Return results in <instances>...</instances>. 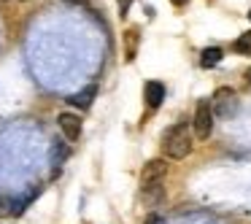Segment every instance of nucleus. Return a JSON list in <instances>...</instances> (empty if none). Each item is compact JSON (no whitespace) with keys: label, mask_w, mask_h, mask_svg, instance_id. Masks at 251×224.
<instances>
[{"label":"nucleus","mask_w":251,"mask_h":224,"mask_svg":"<svg viewBox=\"0 0 251 224\" xmlns=\"http://www.w3.org/2000/svg\"><path fill=\"white\" fill-rule=\"evenodd\" d=\"M162 100H165V84L149 81L146 84V103H149V108H157Z\"/></svg>","instance_id":"7"},{"label":"nucleus","mask_w":251,"mask_h":224,"mask_svg":"<svg viewBox=\"0 0 251 224\" xmlns=\"http://www.w3.org/2000/svg\"><path fill=\"white\" fill-rule=\"evenodd\" d=\"M170 3H173V6H178V8H181V6H184V3H186V0H170Z\"/></svg>","instance_id":"16"},{"label":"nucleus","mask_w":251,"mask_h":224,"mask_svg":"<svg viewBox=\"0 0 251 224\" xmlns=\"http://www.w3.org/2000/svg\"><path fill=\"white\" fill-rule=\"evenodd\" d=\"M222 57H224V51H222V49H216V46H211V49L202 51L200 65H202V68H216L219 62H222Z\"/></svg>","instance_id":"9"},{"label":"nucleus","mask_w":251,"mask_h":224,"mask_svg":"<svg viewBox=\"0 0 251 224\" xmlns=\"http://www.w3.org/2000/svg\"><path fill=\"white\" fill-rule=\"evenodd\" d=\"M162 151L170 159H184L192 151V130L186 122H178L162 132Z\"/></svg>","instance_id":"2"},{"label":"nucleus","mask_w":251,"mask_h":224,"mask_svg":"<svg viewBox=\"0 0 251 224\" xmlns=\"http://www.w3.org/2000/svg\"><path fill=\"white\" fill-rule=\"evenodd\" d=\"M138 41H141V33H138L135 27H130V30L125 33V60H127V62L135 60V54H138Z\"/></svg>","instance_id":"8"},{"label":"nucleus","mask_w":251,"mask_h":224,"mask_svg":"<svg viewBox=\"0 0 251 224\" xmlns=\"http://www.w3.org/2000/svg\"><path fill=\"white\" fill-rule=\"evenodd\" d=\"M165 175H168V165L165 159H151L143 165L141 173V195L149 205H157L165 197Z\"/></svg>","instance_id":"1"},{"label":"nucleus","mask_w":251,"mask_h":224,"mask_svg":"<svg viewBox=\"0 0 251 224\" xmlns=\"http://www.w3.org/2000/svg\"><path fill=\"white\" fill-rule=\"evenodd\" d=\"M232 51H238V54L251 57V30H249V33H243V35H238V38H235Z\"/></svg>","instance_id":"10"},{"label":"nucleus","mask_w":251,"mask_h":224,"mask_svg":"<svg viewBox=\"0 0 251 224\" xmlns=\"http://www.w3.org/2000/svg\"><path fill=\"white\" fill-rule=\"evenodd\" d=\"M192 127H195V138H200V141H205V138L213 132L211 100H200V103H197V108H195V122H192Z\"/></svg>","instance_id":"3"},{"label":"nucleus","mask_w":251,"mask_h":224,"mask_svg":"<svg viewBox=\"0 0 251 224\" xmlns=\"http://www.w3.org/2000/svg\"><path fill=\"white\" fill-rule=\"evenodd\" d=\"M211 111L219 116H232L235 111H238V92L229 89V87L216 89V95H213V100H211Z\"/></svg>","instance_id":"4"},{"label":"nucleus","mask_w":251,"mask_h":224,"mask_svg":"<svg viewBox=\"0 0 251 224\" xmlns=\"http://www.w3.org/2000/svg\"><path fill=\"white\" fill-rule=\"evenodd\" d=\"M246 81H249V87H251V68L246 71Z\"/></svg>","instance_id":"17"},{"label":"nucleus","mask_w":251,"mask_h":224,"mask_svg":"<svg viewBox=\"0 0 251 224\" xmlns=\"http://www.w3.org/2000/svg\"><path fill=\"white\" fill-rule=\"evenodd\" d=\"M130 3H132V0H119V14H122V17L130 11Z\"/></svg>","instance_id":"13"},{"label":"nucleus","mask_w":251,"mask_h":224,"mask_svg":"<svg viewBox=\"0 0 251 224\" xmlns=\"http://www.w3.org/2000/svg\"><path fill=\"white\" fill-rule=\"evenodd\" d=\"M146 224H165V222H162L159 216H149V219H146Z\"/></svg>","instance_id":"14"},{"label":"nucleus","mask_w":251,"mask_h":224,"mask_svg":"<svg viewBox=\"0 0 251 224\" xmlns=\"http://www.w3.org/2000/svg\"><path fill=\"white\" fill-rule=\"evenodd\" d=\"M57 124H60V130L65 132L68 141H76V138L81 135V119H78L76 114H60L57 116Z\"/></svg>","instance_id":"5"},{"label":"nucleus","mask_w":251,"mask_h":224,"mask_svg":"<svg viewBox=\"0 0 251 224\" xmlns=\"http://www.w3.org/2000/svg\"><path fill=\"white\" fill-rule=\"evenodd\" d=\"M249 17H251V11H249Z\"/></svg>","instance_id":"18"},{"label":"nucleus","mask_w":251,"mask_h":224,"mask_svg":"<svg viewBox=\"0 0 251 224\" xmlns=\"http://www.w3.org/2000/svg\"><path fill=\"white\" fill-rule=\"evenodd\" d=\"M95 95H98V87H95V84H89V87H84L81 92H76V95H71V98H68V103L73 105V108H89V105H92V100H95Z\"/></svg>","instance_id":"6"},{"label":"nucleus","mask_w":251,"mask_h":224,"mask_svg":"<svg viewBox=\"0 0 251 224\" xmlns=\"http://www.w3.org/2000/svg\"><path fill=\"white\" fill-rule=\"evenodd\" d=\"M51 157H54V165H62V159L68 157V146H65V143H54V149H51Z\"/></svg>","instance_id":"11"},{"label":"nucleus","mask_w":251,"mask_h":224,"mask_svg":"<svg viewBox=\"0 0 251 224\" xmlns=\"http://www.w3.org/2000/svg\"><path fill=\"white\" fill-rule=\"evenodd\" d=\"M8 211H11V200L6 195H0V216H6Z\"/></svg>","instance_id":"12"},{"label":"nucleus","mask_w":251,"mask_h":224,"mask_svg":"<svg viewBox=\"0 0 251 224\" xmlns=\"http://www.w3.org/2000/svg\"><path fill=\"white\" fill-rule=\"evenodd\" d=\"M65 3H73V6H87V0H65Z\"/></svg>","instance_id":"15"}]
</instances>
